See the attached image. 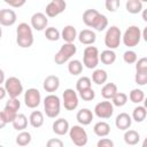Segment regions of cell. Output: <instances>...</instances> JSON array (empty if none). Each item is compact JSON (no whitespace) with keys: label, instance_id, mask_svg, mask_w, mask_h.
<instances>
[{"label":"cell","instance_id":"24","mask_svg":"<svg viewBox=\"0 0 147 147\" xmlns=\"http://www.w3.org/2000/svg\"><path fill=\"white\" fill-rule=\"evenodd\" d=\"M118 92L117 86L115 83H106L101 88V95L106 100H111L113 96Z\"/></svg>","mask_w":147,"mask_h":147},{"label":"cell","instance_id":"16","mask_svg":"<svg viewBox=\"0 0 147 147\" xmlns=\"http://www.w3.org/2000/svg\"><path fill=\"white\" fill-rule=\"evenodd\" d=\"M42 87L46 92L48 93H53L55 91L59 90L60 87V78L55 75H49L47 76L45 79H44V83H42Z\"/></svg>","mask_w":147,"mask_h":147},{"label":"cell","instance_id":"52","mask_svg":"<svg viewBox=\"0 0 147 147\" xmlns=\"http://www.w3.org/2000/svg\"><path fill=\"white\" fill-rule=\"evenodd\" d=\"M141 2H147V0H140Z\"/></svg>","mask_w":147,"mask_h":147},{"label":"cell","instance_id":"12","mask_svg":"<svg viewBox=\"0 0 147 147\" xmlns=\"http://www.w3.org/2000/svg\"><path fill=\"white\" fill-rule=\"evenodd\" d=\"M62 98H63V106L67 110L71 111V110H75L78 107L79 99H78L77 93L72 88L64 90V92L62 94Z\"/></svg>","mask_w":147,"mask_h":147},{"label":"cell","instance_id":"46","mask_svg":"<svg viewBox=\"0 0 147 147\" xmlns=\"http://www.w3.org/2000/svg\"><path fill=\"white\" fill-rule=\"evenodd\" d=\"M47 147H63V141L57 139V138H53V139H49L47 141Z\"/></svg>","mask_w":147,"mask_h":147},{"label":"cell","instance_id":"23","mask_svg":"<svg viewBox=\"0 0 147 147\" xmlns=\"http://www.w3.org/2000/svg\"><path fill=\"white\" fill-rule=\"evenodd\" d=\"M99 61L106 65H110L116 61V53L114 49H105L101 52V54H99Z\"/></svg>","mask_w":147,"mask_h":147},{"label":"cell","instance_id":"14","mask_svg":"<svg viewBox=\"0 0 147 147\" xmlns=\"http://www.w3.org/2000/svg\"><path fill=\"white\" fill-rule=\"evenodd\" d=\"M48 24V18L46 16V14L44 13H34L31 16V21H30V25L33 30L36 31H42L47 28Z\"/></svg>","mask_w":147,"mask_h":147},{"label":"cell","instance_id":"18","mask_svg":"<svg viewBox=\"0 0 147 147\" xmlns=\"http://www.w3.org/2000/svg\"><path fill=\"white\" fill-rule=\"evenodd\" d=\"M131 124H132V118L131 116L127 114V113H121L117 115L116 119H115V125L118 130H122V131H125L127 129L131 127Z\"/></svg>","mask_w":147,"mask_h":147},{"label":"cell","instance_id":"29","mask_svg":"<svg viewBox=\"0 0 147 147\" xmlns=\"http://www.w3.org/2000/svg\"><path fill=\"white\" fill-rule=\"evenodd\" d=\"M125 9L130 14H139L142 11V2L140 0H126Z\"/></svg>","mask_w":147,"mask_h":147},{"label":"cell","instance_id":"6","mask_svg":"<svg viewBox=\"0 0 147 147\" xmlns=\"http://www.w3.org/2000/svg\"><path fill=\"white\" fill-rule=\"evenodd\" d=\"M122 41V32L118 26L113 25L107 29L105 34V45L109 49H116Z\"/></svg>","mask_w":147,"mask_h":147},{"label":"cell","instance_id":"21","mask_svg":"<svg viewBox=\"0 0 147 147\" xmlns=\"http://www.w3.org/2000/svg\"><path fill=\"white\" fill-rule=\"evenodd\" d=\"M61 38L64 42H74L77 38V30L72 25H65L61 32Z\"/></svg>","mask_w":147,"mask_h":147},{"label":"cell","instance_id":"42","mask_svg":"<svg viewBox=\"0 0 147 147\" xmlns=\"http://www.w3.org/2000/svg\"><path fill=\"white\" fill-rule=\"evenodd\" d=\"M134 82L139 86H145L147 84V72H139V71H137L136 76H134Z\"/></svg>","mask_w":147,"mask_h":147},{"label":"cell","instance_id":"47","mask_svg":"<svg viewBox=\"0 0 147 147\" xmlns=\"http://www.w3.org/2000/svg\"><path fill=\"white\" fill-rule=\"evenodd\" d=\"M6 125H7V121L5 119V116H3L2 111H0V130L3 129Z\"/></svg>","mask_w":147,"mask_h":147},{"label":"cell","instance_id":"19","mask_svg":"<svg viewBox=\"0 0 147 147\" xmlns=\"http://www.w3.org/2000/svg\"><path fill=\"white\" fill-rule=\"evenodd\" d=\"M53 132L57 136H64L69 132V129H70V125H69V122L65 119V118H57L54 121L53 123Z\"/></svg>","mask_w":147,"mask_h":147},{"label":"cell","instance_id":"35","mask_svg":"<svg viewBox=\"0 0 147 147\" xmlns=\"http://www.w3.org/2000/svg\"><path fill=\"white\" fill-rule=\"evenodd\" d=\"M111 100H113L111 103H113L114 106H116V107H123V106L127 102V95H126L125 93H123V92H117V93L113 96Z\"/></svg>","mask_w":147,"mask_h":147},{"label":"cell","instance_id":"2","mask_svg":"<svg viewBox=\"0 0 147 147\" xmlns=\"http://www.w3.org/2000/svg\"><path fill=\"white\" fill-rule=\"evenodd\" d=\"M32 28L28 23H20L16 29V42L21 48H29L33 44Z\"/></svg>","mask_w":147,"mask_h":147},{"label":"cell","instance_id":"31","mask_svg":"<svg viewBox=\"0 0 147 147\" xmlns=\"http://www.w3.org/2000/svg\"><path fill=\"white\" fill-rule=\"evenodd\" d=\"M68 71L72 76H78L83 71V63L79 60H71L68 63Z\"/></svg>","mask_w":147,"mask_h":147},{"label":"cell","instance_id":"22","mask_svg":"<svg viewBox=\"0 0 147 147\" xmlns=\"http://www.w3.org/2000/svg\"><path fill=\"white\" fill-rule=\"evenodd\" d=\"M44 114L40 110H33L29 116V123L32 127L38 129L44 124Z\"/></svg>","mask_w":147,"mask_h":147},{"label":"cell","instance_id":"48","mask_svg":"<svg viewBox=\"0 0 147 147\" xmlns=\"http://www.w3.org/2000/svg\"><path fill=\"white\" fill-rule=\"evenodd\" d=\"M6 95H7V92H6L5 87H2V86L0 85V100L5 99V96H6Z\"/></svg>","mask_w":147,"mask_h":147},{"label":"cell","instance_id":"51","mask_svg":"<svg viewBox=\"0 0 147 147\" xmlns=\"http://www.w3.org/2000/svg\"><path fill=\"white\" fill-rule=\"evenodd\" d=\"M1 37H2V28L0 25V39H1Z\"/></svg>","mask_w":147,"mask_h":147},{"label":"cell","instance_id":"11","mask_svg":"<svg viewBox=\"0 0 147 147\" xmlns=\"http://www.w3.org/2000/svg\"><path fill=\"white\" fill-rule=\"evenodd\" d=\"M41 102V95L40 92L37 88H28L24 93V103L28 108L34 109L37 108Z\"/></svg>","mask_w":147,"mask_h":147},{"label":"cell","instance_id":"41","mask_svg":"<svg viewBox=\"0 0 147 147\" xmlns=\"http://www.w3.org/2000/svg\"><path fill=\"white\" fill-rule=\"evenodd\" d=\"M136 71L147 72V59L146 57H141L136 61Z\"/></svg>","mask_w":147,"mask_h":147},{"label":"cell","instance_id":"10","mask_svg":"<svg viewBox=\"0 0 147 147\" xmlns=\"http://www.w3.org/2000/svg\"><path fill=\"white\" fill-rule=\"evenodd\" d=\"M94 114L96 117H99L101 119L110 118L114 114V105L110 101H101L95 105Z\"/></svg>","mask_w":147,"mask_h":147},{"label":"cell","instance_id":"38","mask_svg":"<svg viewBox=\"0 0 147 147\" xmlns=\"http://www.w3.org/2000/svg\"><path fill=\"white\" fill-rule=\"evenodd\" d=\"M123 60H124V62L125 63H127V64H133V63H136V61L138 60V56H137V53L134 52V51H126V52H124V54H123Z\"/></svg>","mask_w":147,"mask_h":147},{"label":"cell","instance_id":"5","mask_svg":"<svg viewBox=\"0 0 147 147\" xmlns=\"http://www.w3.org/2000/svg\"><path fill=\"white\" fill-rule=\"evenodd\" d=\"M140 40H141V30L137 25L129 26L122 36L123 44L129 48L136 47L140 42Z\"/></svg>","mask_w":147,"mask_h":147},{"label":"cell","instance_id":"7","mask_svg":"<svg viewBox=\"0 0 147 147\" xmlns=\"http://www.w3.org/2000/svg\"><path fill=\"white\" fill-rule=\"evenodd\" d=\"M69 137L70 140L74 142V145L78 147H83L87 144L88 137L85 129H83V125H74L69 129Z\"/></svg>","mask_w":147,"mask_h":147},{"label":"cell","instance_id":"3","mask_svg":"<svg viewBox=\"0 0 147 147\" xmlns=\"http://www.w3.org/2000/svg\"><path fill=\"white\" fill-rule=\"evenodd\" d=\"M44 110L47 117L55 118L61 111V100L57 95L49 93L44 99Z\"/></svg>","mask_w":147,"mask_h":147},{"label":"cell","instance_id":"13","mask_svg":"<svg viewBox=\"0 0 147 147\" xmlns=\"http://www.w3.org/2000/svg\"><path fill=\"white\" fill-rule=\"evenodd\" d=\"M67 8V2L64 0H51V2L46 6L45 14L47 17H55L63 13Z\"/></svg>","mask_w":147,"mask_h":147},{"label":"cell","instance_id":"25","mask_svg":"<svg viewBox=\"0 0 147 147\" xmlns=\"http://www.w3.org/2000/svg\"><path fill=\"white\" fill-rule=\"evenodd\" d=\"M93 132L98 136V137H107L110 133V125L107 122H98L94 124L93 126Z\"/></svg>","mask_w":147,"mask_h":147},{"label":"cell","instance_id":"45","mask_svg":"<svg viewBox=\"0 0 147 147\" xmlns=\"http://www.w3.org/2000/svg\"><path fill=\"white\" fill-rule=\"evenodd\" d=\"M96 146L98 147H114V141L108 139V138H103L102 137V139H100L98 141Z\"/></svg>","mask_w":147,"mask_h":147},{"label":"cell","instance_id":"44","mask_svg":"<svg viewBox=\"0 0 147 147\" xmlns=\"http://www.w3.org/2000/svg\"><path fill=\"white\" fill-rule=\"evenodd\" d=\"M3 2L7 3V5H9L13 8H20V7H22V6L25 5L26 0H3Z\"/></svg>","mask_w":147,"mask_h":147},{"label":"cell","instance_id":"9","mask_svg":"<svg viewBox=\"0 0 147 147\" xmlns=\"http://www.w3.org/2000/svg\"><path fill=\"white\" fill-rule=\"evenodd\" d=\"M3 87L9 98H18L23 93V85L17 77H9L5 79Z\"/></svg>","mask_w":147,"mask_h":147},{"label":"cell","instance_id":"1","mask_svg":"<svg viewBox=\"0 0 147 147\" xmlns=\"http://www.w3.org/2000/svg\"><path fill=\"white\" fill-rule=\"evenodd\" d=\"M83 22L86 26L93 28L96 31H103L108 26V18L106 15L99 13L96 9H86L83 13Z\"/></svg>","mask_w":147,"mask_h":147},{"label":"cell","instance_id":"33","mask_svg":"<svg viewBox=\"0 0 147 147\" xmlns=\"http://www.w3.org/2000/svg\"><path fill=\"white\" fill-rule=\"evenodd\" d=\"M31 139H32V137H31V133L30 132H28V131H21L18 134H17V137H16V144L18 145V146H26V145H29L30 142H31Z\"/></svg>","mask_w":147,"mask_h":147},{"label":"cell","instance_id":"32","mask_svg":"<svg viewBox=\"0 0 147 147\" xmlns=\"http://www.w3.org/2000/svg\"><path fill=\"white\" fill-rule=\"evenodd\" d=\"M127 98H129V99L131 100V102H133V103H140V102H142V101L145 100V93H144V91L140 90V88H133V90L130 92V94H129Z\"/></svg>","mask_w":147,"mask_h":147},{"label":"cell","instance_id":"30","mask_svg":"<svg viewBox=\"0 0 147 147\" xmlns=\"http://www.w3.org/2000/svg\"><path fill=\"white\" fill-rule=\"evenodd\" d=\"M146 116H147V110H146V107L145 106H138L133 109L132 111V119L136 121L137 123H141L146 119Z\"/></svg>","mask_w":147,"mask_h":147},{"label":"cell","instance_id":"50","mask_svg":"<svg viewBox=\"0 0 147 147\" xmlns=\"http://www.w3.org/2000/svg\"><path fill=\"white\" fill-rule=\"evenodd\" d=\"M142 18H144L145 22L147 21V18H146V10H144V13H142Z\"/></svg>","mask_w":147,"mask_h":147},{"label":"cell","instance_id":"49","mask_svg":"<svg viewBox=\"0 0 147 147\" xmlns=\"http://www.w3.org/2000/svg\"><path fill=\"white\" fill-rule=\"evenodd\" d=\"M2 83H5V72L2 69H0V85Z\"/></svg>","mask_w":147,"mask_h":147},{"label":"cell","instance_id":"43","mask_svg":"<svg viewBox=\"0 0 147 147\" xmlns=\"http://www.w3.org/2000/svg\"><path fill=\"white\" fill-rule=\"evenodd\" d=\"M2 114H3L5 119L7 121V123H11V122L14 121V118L16 117V115H17L16 111H14V110H11V109H8V108H6V107L3 108Z\"/></svg>","mask_w":147,"mask_h":147},{"label":"cell","instance_id":"27","mask_svg":"<svg viewBox=\"0 0 147 147\" xmlns=\"http://www.w3.org/2000/svg\"><path fill=\"white\" fill-rule=\"evenodd\" d=\"M13 124V127L17 131H23L26 129L28 126V117L24 115V114H18L16 115V117L14 118V121L11 122Z\"/></svg>","mask_w":147,"mask_h":147},{"label":"cell","instance_id":"17","mask_svg":"<svg viewBox=\"0 0 147 147\" xmlns=\"http://www.w3.org/2000/svg\"><path fill=\"white\" fill-rule=\"evenodd\" d=\"M77 38L79 42L83 45H93L96 40V34L94 31L90 29H84L77 34Z\"/></svg>","mask_w":147,"mask_h":147},{"label":"cell","instance_id":"37","mask_svg":"<svg viewBox=\"0 0 147 147\" xmlns=\"http://www.w3.org/2000/svg\"><path fill=\"white\" fill-rule=\"evenodd\" d=\"M79 98L83 99L84 101H92L95 98V92L92 87H88V88L79 92Z\"/></svg>","mask_w":147,"mask_h":147},{"label":"cell","instance_id":"28","mask_svg":"<svg viewBox=\"0 0 147 147\" xmlns=\"http://www.w3.org/2000/svg\"><path fill=\"white\" fill-rule=\"evenodd\" d=\"M108 79L107 71L103 69H95L92 74V82L96 85H103Z\"/></svg>","mask_w":147,"mask_h":147},{"label":"cell","instance_id":"4","mask_svg":"<svg viewBox=\"0 0 147 147\" xmlns=\"http://www.w3.org/2000/svg\"><path fill=\"white\" fill-rule=\"evenodd\" d=\"M76 52H77V47L75 46L74 42H64L59 49V52L55 54L54 62L59 65L64 64L76 54Z\"/></svg>","mask_w":147,"mask_h":147},{"label":"cell","instance_id":"20","mask_svg":"<svg viewBox=\"0 0 147 147\" xmlns=\"http://www.w3.org/2000/svg\"><path fill=\"white\" fill-rule=\"evenodd\" d=\"M93 113L88 108H82L76 115V119L80 125H88L93 119Z\"/></svg>","mask_w":147,"mask_h":147},{"label":"cell","instance_id":"8","mask_svg":"<svg viewBox=\"0 0 147 147\" xmlns=\"http://www.w3.org/2000/svg\"><path fill=\"white\" fill-rule=\"evenodd\" d=\"M99 49L95 46H87L83 53V64L87 69H95L99 64Z\"/></svg>","mask_w":147,"mask_h":147},{"label":"cell","instance_id":"36","mask_svg":"<svg viewBox=\"0 0 147 147\" xmlns=\"http://www.w3.org/2000/svg\"><path fill=\"white\" fill-rule=\"evenodd\" d=\"M88 87H92V80H91L88 77H86V76L80 77V78L77 80V83H76V90H77L78 92H80V91H83V90H86V88H88Z\"/></svg>","mask_w":147,"mask_h":147},{"label":"cell","instance_id":"26","mask_svg":"<svg viewBox=\"0 0 147 147\" xmlns=\"http://www.w3.org/2000/svg\"><path fill=\"white\" fill-rule=\"evenodd\" d=\"M124 141L126 145L134 146L140 141V134L136 130H125L124 133Z\"/></svg>","mask_w":147,"mask_h":147},{"label":"cell","instance_id":"40","mask_svg":"<svg viewBox=\"0 0 147 147\" xmlns=\"http://www.w3.org/2000/svg\"><path fill=\"white\" fill-rule=\"evenodd\" d=\"M5 107L8 108V109H11V110H14V111L17 113L18 109L21 108V102H20V100H18L17 98H9V100L6 102Z\"/></svg>","mask_w":147,"mask_h":147},{"label":"cell","instance_id":"15","mask_svg":"<svg viewBox=\"0 0 147 147\" xmlns=\"http://www.w3.org/2000/svg\"><path fill=\"white\" fill-rule=\"evenodd\" d=\"M17 16L13 9H0V25L11 26L16 23Z\"/></svg>","mask_w":147,"mask_h":147},{"label":"cell","instance_id":"39","mask_svg":"<svg viewBox=\"0 0 147 147\" xmlns=\"http://www.w3.org/2000/svg\"><path fill=\"white\" fill-rule=\"evenodd\" d=\"M121 6V0H106L105 1V7L108 11L115 13Z\"/></svg>","mask_w":147,"mask_h":147},{"label":"cell","instance_id":"34","mask_svg":"<svg viewBox=\"0 0 147 147\" xmlns=\"http://www.w3.org/2000/svg\"><path fill=\"white\" fill-rule=\"evenodd\" d=\"M45 37L49 41H57L61 38V33L56 28L49 26V28L45 29Z\"/></svg>","mask_w":147,"mask_h":147}]
</instances>
